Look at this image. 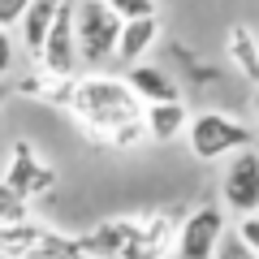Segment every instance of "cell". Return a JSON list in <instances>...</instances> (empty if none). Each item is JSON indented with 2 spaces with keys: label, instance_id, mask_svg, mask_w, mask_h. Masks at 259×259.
I'll return each mask as SVG.
<instances>
[{
  "label": "cell",
  "instance_id": "cell-13",
  "mask_svg": "<svg viewBox=\"0 0 259 259\" xmlns=\"http://www.w3.org/2000/svg\"><path fill=\"white\" fill-rule=\"evenodd\" d=\"M112 9V18L125 26V22H139V18H160V0H104Z\"/></svg>",
  "mask_w": 259,
  "mask_h": 259
},
{
  "label": "cell",
  "instance_id": "cell-12",
  "mask_svg": "<svg viewBox=\"0 0 259 259\" xmlns=\"http://www.w3.org/2000/svg\"><path fill=\"white\" fill-rule=\"evenodd\" d=\"M13 91L26 95V100H35V104H48V108H69L74 78H56V74H44V69H30L26 78H18Z\"/></svg>",
  "mask_w": 259,
  "mask_h": 259
},
{
  "label": "cell",
  "instance_id": "cell-7",
  "mask_svg": "<svg viewBox=\"0 0 259 259\" xmlns=\"http://www.w3.org/2000/svg\"><path fill=\"white\" fill-rule=\"evenodd\" d=\"M121 78H125L130 91L139 95L143 108H147V104H177V100H182V87L173 82V74H168V69H160V65H151V61L130 65Z\"/></svg>",
  "mask_w": 259,
  "mask_h": 259
},
{
  "label": "cell",
  "instance_id": "cell-15",
  "mask_svg": "<svg viewBox=\"0 0 259 259\" xmlns=\"http://www.w3.org/2000/svg\"><path fill=\"white\" fill-rule=\"evenodd\" d=\"M233 238L259 255V216H238V225H233Z\"/></svg>",
  "mask_w": 259,
  "mask_h": 259
},
{
  "label": "cell",
  "instance_id": "cell-11",
  "mask_svg": "<svg viewBox=\"0 0 259 259\" xmlns=\"http://www.w3.org/2000/svg\"><path fill=\"white\" fill-rule=\"evenodd\" d=\"M143 125H147V143L186 139L190 108H186V100H177V104H147V108H143Z\"/></svg>",
  "mask_w": 259,
  "mask_h": 259
},
{
  "label": "cell",
  "instance_id": "cell-2",
  "mask_svg": "<svg viewBox=\"0 0 259 259\" xmlns=\"http://www.w3.org/2000/svg\"><path fill=\"white\" fill-rule=\"evenodd\" d=\"M255 130L246 125L242 117L221 108H203V112H190V125H186V147H190L194 160L203 164H216V160H229L238 151L255 147Z\"/></svg>",
  "mask_w": 259,
  "mask_h": 259
},
{
  "label": "cell",
  "instance_id": "cell-8",
  "mask_svg": "<svg viewBox=\"0 0 259 259\" xmlns=\"http://www.w3.org/2000/svg\"><path fill=\"white\" fill-rule=\"evenodd\" d=\"M65 5H69V0H30L26 5V13H22V22H18V39H22V52H26L30 61L39 56V48H44L48 30L56 26V18H61Z\"/></svg>",
  "mask_w": 259,
  "mask_h": 259
},
{
  "label": "cell",
  "instance_id": "cell-4",
  "mask_svg": "<svg viewBox=\"0 0 259 259\" xmlns=\"http://www.w3.org/2000/svg\"><path fill=\"white\" fill-rule=\"evenodd\" d=\"M225 233H229V225H225L221 203L186 207L177 238H173V259H216V246H221Z\"/></svg>",
  "mask_w": 259,
  "mask_h": 259
},
{
  "label": "cell",
  "instance_id": "cell-6",
  "mask_svg": "<svg viewBox=\"0 0 259 259\" xmlns=\"http://www.w3.org/2000/svg\"><path fill=\"white\" fill-rule=\"evenodd\" d=\"M221 207L233 216H259V147H246L221 168Z\"/></svg>",
  "mask_w": 259,
  "mask_h": 259
},
{
  "label": "cell",
  "instance_id": "cell-19",
  "mask_svg": "<svg viewBox=\"0 0 259 259\" xmlns=\"http://www.w3.org/2000/svg\"><path fill=\"white\" fill-rule=\"evenodd\" d=\"M250 108H255V117H259V87H255V95H250Z\"/></svg>",
  "mask_w": 259,
  "mask_h": 259
},
{
  "label": "cell",
  "instance_id": "cell-21",
  "mask_svg": "<svg viewBox=\"0 0 259 259\" xmlns=\"http://www.w3.org/2000/svg\"><path fill=\"white\" fill-rule=\"evenodd\" d=\"M255 147H259V143H255Z\"/></svg>",
  "mask_w": 259,
  "mask_h": 259
},
{
  "label": "cell",
  "instance_id": "cell-1",
  "mask_svg": "<svg viewBox=\"0 0 259 259\" xmlns=\"http://www.w3.org/2000/svg\"><path fill=\"white\" fill-rule=\"evenodd\" d=\"M69 112H74L78 130H82L87 139L104 143L108 147L112 134L134 121H143V104L139 95L125 87V78L117 74H78L74 78V95H69Z\"/></svg>",
  "mask_w": 259,
  "mask_h": 259
},
{
  "label": "cell",
  "instance_id": "cell-16",
  "mask_svg": "<svg viewBox=\"0 0 259 259\" xmlns=\"http://www.w3.org/2000/svg\"><path fill=\"white\" fill-rule=\"evenodd\" d=\"M13 65H18V39L13 30H0V78H9Z\"/></svg>",
  "mask_w": 259,
  "mask_h": 259
},
{
  "label": "cell",
  "instance_id": "cell-18",
  "mask_svg": "<svg viewBox=\"0 0 259 259\" xmlns=\"http://www.w3.org/2000/svg\"><path fill=\"white\" fill-rule=\"evenodd\" d=\"M26 5H30V0H0V30H18Z\"/></svg>",
  "mask_w": 259,
  "mask_h": 259
},
{
  "label": "cell",
  "instance_id": "cell-17",
  "mask_svg": "<svg viewBox=\"0 0 259 259\" xmlns=\"http://www.w3.org/2000/svg\"><path fill=\"white\" fill-rule=\"evenodd\" d=\"M216 259H259V255H255L250 246H242V242L233 238V229H229V233L221 238V246H216Z\"/></svg>",
  "mask_w": 259,
  "mask_h": 259
},
{
  "label": "cell",
  "instance_id": "cell-9",
  "mask_svg": "<svg viewBox=\"0 0 259 259\" xmlns=\"http://www.w3.org/2000/svg\"><path fill=\"white\" fill-rule=\"evenodd\" d=\"M160 44V18H139V22H125L117 35V56L112 61L121 65V69H130V65L147 61V52Z\"/></svg>",
  "mask_w": 259,
  "mask_h": 259
},
{
  "label": "cell",
  "instance_id": "cell-14",
  "mask_svg": "<svg viewBox=\"0 0 259 259\" xmlns=\"http://www.w3.org/2000/svg\"><path fill=\"white\" fill-rule=\"evenodd\" d=\"M22 221H30V203L18 199L9 186H0V229H13V225H22Z\"/></svg>",
  "mask_w": 259,
  "mask_h": 259
},
{
  "label": "cell",
  "instance_id": "cell-20",
  "mask_svg": "<svg viewBox=\"0 0 259 259\" xmlns=\"http://www.w3.org/2000/svg\"><path fill=\"white\" fill-rule=\"evenodd\" d=\"M5 100H9V87H5V78H0V104H5Z\"/></svg>",
  "mask_w": 259,
  "mask_h": 259
},
{
  "label": "cell",
  "instance_id": "cell-5",
  "mask_svg": "<svg viewBox=\"0 0 259 259\" xmlns=\"http://www.w3.org/2000/svg\"><path fill=\"white\" fill-rule=\"evenodd\" d=\"M0 186H9L18 199L35 203V199H44V194L56 186V164H48L30 139H18L9 147V164H5V173H0Z\"/></svg>",
  "mask_w": 259,
  "mask_h": 259
},
{
  "label": "cell",
  "instance_id": "cell-10",
  "mask_svg": "<svg viewBox=\"0 0 259 259\" xmlns=\"http://www.w3.org/2000/svg\"><path fill=\"white\" fill-rule=\"evenodd\" d=\"M225 56H229V65L250 87H259V35H255V26L233 22V26L225 30Z\"/></svg>",
  "mask_w": 259,
  "mask_h": 259
},
{
  "label": "cell",
  "instance_id": "cell-3",
  "mask_svg": "<svg viewBox=\"0 0 259 259\" xmlns=\"http://www.w3.org/2000/svg\"><path fill=\"white\" fill-rule=\"evenodd\" d=\"M117 35H121V22L112 18L104 0H74V39H78L82 74H100L117 56Z\"/></svg>",
  "mask_w": 259,
  "mask_h": 259
}]
</instances>
